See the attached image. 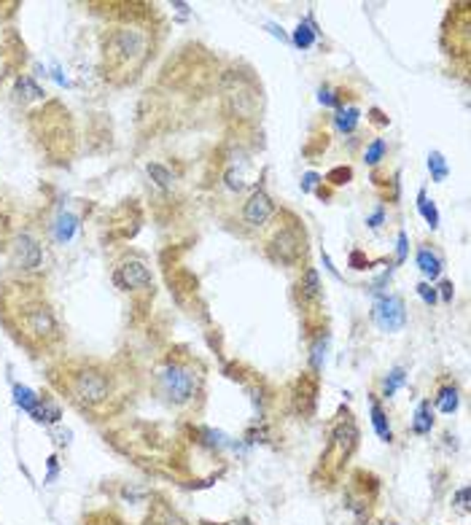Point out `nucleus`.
<instances>
[{
  "label": "nucleus",
  "instance_id": "nucleus-13",
  "mask_svg": "<svg viewBox=\"0 0 471 525\" xmlns=\"http://www.w3.org/2000/svg\"><path fill=\"white\" fill-rule=\"evenodd\" d=\"M148 525H186L167 504H157L148 514Z\"/></svg>",
  "mask_w": 471,
  "mask_h": 525
},
{
  "label": "nucleus",
  "instance_id": "nucleus-33",
  "mask_svg": "<svg viewBox=\"0 0 471 525\" xmlns=\"http://www.w3.org/2000/svg\"><path fill=\"white\" fill-rule=\"evenodd\" d=\"M442 288H444V299H450V296H453V286H450V283H444Z\"/></svg>",
  "mask_w": 471,
  "mask_h": 525
},
{
  "label": "nucleus",
  "instance_id": "nucleus-31",
  "mask_svg": "<svg viewBox=\"0 0 471 525\" xmlns=\"http://www.w3.org/2000/svg\"><path fill=\"white\" fill-rule=\"evenodd\" d=\"M321 103H326V106H336L334 94L329 92V89H323V92H321Z\"/></svg>",
  "mask_w": 471,
  "mask_h": 525
},
{
  "label": "nucleus",
  "instance_id": "nucleus-17",
  "mask_svg": "<svg viewBox=\"0 0 471 525\" xmlns=\"http://www.w3.org/2000/svg\"><path fill=\"white\" fill-rule=\"evenodd\" d=\"M13 402L19 404L25 412H33L35 404H38V396H35L30 388H25V385H13Z\"/></svg>",
  "mask_w": 471,
  "mask_h": 525
},
{
  "label": "nucleus",
  "instance_id": "nucleus-27",
  "mask_svg": "<svg viewBox=\"0 0 471 525\" xmlns=\"http://www.w3.org/2000/svg\"><path fill=\"white\" fill-rule=\"evenodd\" d=\"M420 213L426 215V221H429L431 227H436L439 224V213H436V208L433 205H429V200L420 194Z\"/></svg>",
  "mask_w": 471,
  "mask_h": 525
},
{
  "label": "nucleus",
  "instance_id": "nucleus-24",
  "mask_svg": "<svg viewBox=\"0 0 471 525\" xmlns=\"http://www.w3.org/2000/svg\"><path fill=\"white\" fill-rule=\"evenodd\" d=\"M84 525H124L119 517H113L110 512H92L84 517Z\"/></svg>",
  "mask_w": 471,
  "mask_h": 525
},
{
  "label": "nucleus",
  "instance_id": "nucleus-16",
  "mask_svg": "<svg viewBox=\"0 0 471 525\" xmlns=\"http://www.w3.org/2000/svg\"><path fill=\"white\" fill-rule=\"evenodd\" d=\"M79 229V218L76 215H59V221H57V240L59 242H67L70 237H73V232Z\"/></svg>",
  "mask_w": 471,
  "mask_h": 525
},
{
  "label": "nucleus",
  "instance_id": "nucleus-23",
  "mask_svg": "<svg viewBox=\"0 0 471 525\" xmlns=\"http://www.w3.org/2000/svg\"><path fill=\"white\" fill-rule=\"evenodd\" d=\"M16 89H19V92H25L27 100H40V97H43V89H40V86L33 79H27V76H22V79L16 81Z\"/></svg>",
  "mask_w": 471,
  "mask_h": 525
},
{
  "label": "nucleus",
  "instance_id": "nucleus-18",
  "mask_svg": "<svg viewBox=\"0 0 471 525\" xmlns=\"http://www.w3.org/2000/svg\"><path fill=\"white\" fill-rule=\"evenodd\" d=\"M372 423H375V431L380 434V439H385V442H390V426H388V417H385V412L380 410V404H372Z\"/></svg>",
  "mask_w": 471,
  "mask_h": 525
},
{
  "label": "nucleus",
  "instance_id": "nucleus-7",
  "mask_svg": "<svg viewBox=\"0 0 471 525\" xmlns=\"http://www.w3.org/2000/svg\"><path fill=\"white\" fill-rule=\"evenodd\" d=\"M305 254V232L299 227H288L283 224L275 237L269 242V256L275 261H283V264H294L299 256Z\"/></svg>",
  "mask_w": 471,
  "mask_h": 525
},
{
  "label": "nucleus",
  "instance_id": "nucleus-9",
  "mask_svg": "<svg viewBox=\"0 0 471 525\" xmlns=\"http://www.w3.org/2000/svg\"><path fill=\"white\" fill-rule=\"evenodd\" d=\"M404 302L399 296H382L375 305V321L385 329V332H399L404 326Z\"/></svg>",
  "mask_w": 471,
  "mask_h": 525
},
{
  "label": "nucleus",
  "instance_id": "nucleus-14",
  "mask_svg": "<svg viewBox=\"0 0 471 525\" xmlns=\"http://www.w3.org/2000/svg\"><path fill=\"white\" fill-rule=\"evenodd\" d=\"M417 264H420V269H423V272L429 275L431 281H433V278H439V272H442V264H439V259L431 254V251H426V248H423V251L417 254Z\"/></svg>",
  "mask_w": 471,
  "mask_h": 525
},
{
  "label": "nucleus",
  "instance_id": "nucleus-6",
  "mask_svg": "<svg viewBox=\"0 0 471 525\" xmlns=\"http://www.w3.org/2000/svg\"><path fill=\"white\" fill-rule=\"evenodd\" d=\"M43 264V248L35 235L30 232H19L11 242V267L19 272V278H30L35 275Z\"/></svg>",
  "mask_w": 471,
  "mask_h": 525
},
{
  "label": "nucleus",
  "instance_id": "nucleus-25",
  "mask_svg": "<svg viewBox=\"0 0 471 525\" xmlns=\"http://www.w3.org/2000/svg\"><path fill=\"white\" fill-rule=\"evenodd\" d=\"M312 40H315V35H312V30H310L307 25H299L294 33V43L299 46V49H310L312 46Z\"/></svg>",
  "mask_w": 471,
  "mask_h": 525
},
{
  "label": "nucleus",
  "instance_id": "nucleus-32",
  "mask_svg": "<svg viewBox=\"0 0 471 525\" xmlns=\"http://www.w3.org/2000/svg\"><path fill=\"white\" fill-rule=\"evenodd\" d=\"M404 254H407V235H399V259H404Z\"/></svg>",
  "mask_w": 471,
  "mask_h": 525
},
{
  "label": "nucleus",
  "instance_id": "nucleus-1",
  "mask_svg": "<svg viewBox=\"0 0 471 525\" xmlns=\"http://www.w3.org/2000/svg\"><path fill=\"white\" fill-rule=\"evenodd\" d=\"M0 326L30 356H54L65 345V329L43 288L30 278L0 283Z\"/></svg>",
  "mask_w": 471,
  "mask_h": 525
},
{
  "label": "nucleus",
  "instance_id": "nucleus-26",
  "mask_svg": "<svg viewBox=\"0 0 471 525\" xmlns=\"http://www.w3.org/2000/svg\"><path fill=\"white\" fill-rule=\"evenodd\" d=\"M382 154H385V143H382V140L377 137L375 143H372V146L366 148V154H363V157H366V162H369V164H377Z\"/></svg>",
  "mask_w": 471,
  "mask_h": 525
},
{
  "label": "nucleus",
  "instance_id": "nucleus-22",
  "mask_svg": "<svg viewBox=\"0 0 471 525\" xmlns=\"http://www.w3.org/2000/svg\"><path fill=\"white\" fill-rule=\"evenodd\" d=\"M429 170H431V175H433V181H439V184L447 178V164H444V157L439 151H433L429 157Z\"/></svg>",
  "mask_w": 471,
  "mask_h": 525
},
{
  "label": "nucleus",
  "instance_id": "nucleus-12",
  "mask_svg": "<svg viewBox=\"0 0 471 525\" xmlns=\"http://www.w3.org/2000/svg\"><path fill=\"white\" fill-rule=\"evenodd\" d=\"M30 415L35 417L38 423H43V426H49V423H59L62 410H59L49 396H38V404H35V410H33Z\"/></svg>",
  "mask_w": 471,
  "mask_h": 525
},
{
  "label": "nucleus",
  "instance_id": "nucleus-10",
  "mask_svg": "<svg viewBox=\"0 0 471 525\" xmlns=\"http://www.w3.org/2000/svg\"><path fill=\"white\" fill-rule=\"evenodd\" d=\"M356 442H358V429H356V423H353L350 417H345V420H339L334 426V431H331V444H329V450H336V456L345 461V458L353 453Z\"/></svg>",
  "mask_w": 471,
  "mask_h": 525
},
{
  "label": "nucleus",
  "instance_id": "nucleus-21",
  "mask_svg": "<svg viewBox=\"0 0 471 525\" xmlns=\"http://www.w3.org/2000/svg\"><path fill=\"white\" fill-rule=\"evenodd\" d=\"M356 124H358V111H356V108H348V111H339V113H336V127H339L342 132H353Z\"/></svg>",
  "mask_w": 471,
  "mask_h": 525
},
{
  "label": "nucleus",
  "instance_id": "nucleus-5",
  "mask_svg": "<svg viewBox=\"0 0 471 525\" xmlns=\"http://www.w3.org/2000/svg\"><path fill=\"white\" fill-rule=\"evenodd\" d=\"M113 286L119 291H124V294H130L132 299H148V296L154 294L151 269L137 256H124L121 261H116V267H113Z\"/></svg>",
  "mask_w": 471,
  "mask_h": 525
},
{
  "label": "nucleus",
  "instance_id": "nucleus-28",
  "mask_svg": "<svg viewBox=\"0 0 471 525\" xmlns=\"http://www.w3.org/2000/svg\"><path fill=\"white\" fill-rule=\"evenodd\" d=\"M402 383H404V372L402 369H393V372H390V380L385 383V396H390V393L399 388Z\"/></svg>",
  "mask_w": 471,
  "mask_h": 525
},
{
  "label": "nucleus",
  "instance_id": "nucleus-29",
  "mask_svg": "<svg viewBox=\"0 0 471 525\" xmlns=\"http://www.w3.org/2000/svg\"><path fill=\"white\" fill-rule=\"evenodd\" d=\"M455 504L460 512H469V487H460L455 493Z\"/></svg>",
  "mask_w": 471,
  "mask_h": 525
},
{
  "label": "nucleus",
  "instance_id": "nucleus-4",
  "mask_svg": "<svg viewBox=\"0 0 471 525\" xmlns=\"http://www.w3.org/2000/svg\"><path fill=\"white\" fill-rule=\"evenodd\" d=\"M157 377H159L161 393L167 396V402L170 404L183 407V404L191 402L194 393H197V375H194V369H191L186 361H178L173 356L161 363Z\"/></svg>",
  "mask_w": 471,
  "mask_h": 525
},
{
  "label": "nucleus",
  "instance_id": "nucleus-3",
  "mask_svg": "<svg viewBox=\"0 0 471 525\" xmlns=\"http://www.w3.org/2000/svg\"><path fill=\"white\" fill-rule=\"evenodd\" d=\"M151 57L154 40L143 22L121 19L103 33V76L110 84L116 86L132 84Z\"/></svg>",
  "mask_w": 471,
  "mask_h": 525
},
{
  "label": "nucleus",
  "instance_id": "nucleus-20",
  "mask_svg": "<svg viewBox=\"0 0 471 525\" xmlns=\"http://www.w3.org/2000/svg\"><path fill=\"white\" fill-rule=\"evenodd\" d=\"M431 426H433V420H431V404H429V402H423L420 407H417L415 426H412V429H415L417 434H429Z\"/></svg>",
  "mask_w": 471,
  "mask_h": 525
},
{
  "label": "nucleus",
  "instance_id": "nucleus-19",
  "mask_svg": "<svg viewBox=\"0 0 471 525\" xmlns=\"http://www.w3.org/2000/svg\"><path fill=\"white\" fill-rule=\"evenodd\" d=\"M146 170H148V175L157 181V186H161V188L173 186V173H170L167 167H161V164H157V162H151Z\"/></svg>",
  "mask_w": 471,
  "mask_h": 525
},
{
  "label": "nucleus",
  "instance_id": "nucleus-30",
  "mask_svg": "<svg viewBox=\"0 0 471 525\" xmlns=\"http://www.w3.org/2000/svg\"><path fill=\"white\" fill-rule=\"evenodd\" d=\"M417 291H420V296H423V299H426L429 305L433 302V299H436V294H433V288H429L426 283H420V286H417Z\"/></svg>",
  "mask_w": 471,
  "mask_h": 525
},
{
  "label": "nucleus",
  "instance_id": "nucleus-34",
  "mask_svg": "<svg viewBox=\"0 0 471 525\" xmlns=\"http://www.w3.org/2000/svg\"><path fill=\"white\" fill-rule=\"evenodd\" d=\"M205 525H210V523H205ZM227 525H251V520H237V523H227Z\"/></svg>",
  "mask_w": 471,
  "mask_h": 525
},
{
  "label": "nucleus",
  "instance_id": "nucleus-11",
  "mask_svg": "<svg viewBox=\"0 0 471 525\" xmlns=\"http://www.w3.org/2000/svg\"><path fill=\"white\" fill-rule=\"evenodd\" d=\"M296 294H299V302H302L305 307L321 302V281H318V272L312 267H307L302 272V278L296 283Z\"/></svg>",
  "mask_w": 471,
  "mask_h": 525
},
{
  "label": "nucleus",
  "instance_id": "nucleus-2",
  "mask_svg": "<svg viewBox=\"0 0 471 525\" xmlns=\"http://www.w3.org/2000/svg\"><path fill=\"white\" fill-rule=\"evenodd\" d=\"M46 377L49 385L89 420L119 415L127 402L119 372L100 359H59L49 366Z\"/></svg>",
  "mask_w": 471,
  "mask_h": 525
},
{
  "label": "nucleus",
  "instance_id": "nucleus-15",
  "mask_svg": "<svg viewBox=\"0 0 471 525\" xmlns=\"http://www.w3.org/2000/svg\"><path fill=\"white\" fill-rule=\"evenodd\" d=\"M436 407L442 410L444 415L455 412V410H458V388H455V385H447V388L439 390V399H436Z\"/></svg>",
  "mask_w": 471,
  "mask_h": 525
},
{
  "label": "nucleus",
  "instance_id": "nucleus-8",
  "mask_svg": "<svg viewBox=\"0 0 471 525\" xmlns=\"http://www.w3.org/2000/svg\"><path fill=\"white\" fill-rule=\"evenodd\" d=\"M272 215H275V205H272V200H269L261 188L254 191V194L248 197V202L242 205V221H245V227H251V229L267 227Z\"/></svg>",
  "mask_w": 471,
  "mask_h": 525
}]
</instances>
